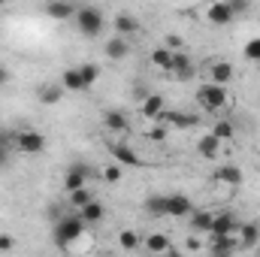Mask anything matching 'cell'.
Segmentation results:
<instances>
[{
  "label": "cell",
  "mask_w": 260,
  "mask_h": 257,
  "mask_svg": "<svg viewBox=\"0 0 260 257\" xmlns=\"http://www.w3.org/2000/svg\"><path fill=\"white\" fill-rule=\"evenodd\" d=\"M76 27H79V34L88 37V40L100 37L103 27H106L103 9H100V6H79V9H76Z\"/></svg>",
  "instance_id": "obj_1"
},
{
  "label": "cell",
  "mask_w": 260,
  "mask_h": 257,
  "mask_svg": "<svg viewBox=\"0 0 260 257\" xmlns=\"http://www.w3.org/2000/svg\"><path fill=\"white\" fill-rule=\"evenodd\" d=\"M197 100H200V106H203V109H209V112H221V109H227V103H230V94H227V88L206 82V85H200V91H197Z\"/></svg>",
  "instance_id": "obj_2"
},
{
  "label": "cell",
  "mask_w": 260,
  "mask_h": 257,
  "mask_svg": "<svg viewBox=\"0 0 260 257\" xmlns=\"http://www.w3.org/2000/svg\"><path fill=\"white\" fill-rule=\"evenodd\" d=\"M82 233H85V221H82L79 215H67V218H61V221L55 224V242H58V245L76 242Z\"/></svg>",
  "instance_id": "obj_3"
},
{
  "label": "cell",
  "mask_w": 260,
  "mask_h": 257,
  "mask_svg": "<svg viewBox=\"0 0 260 257\" xmlns=\"http://www.w3.org/2000/svg\"><path fill=\"white\" fill-rule=\"evenodd\" d=\"M46 148V136L40 133V130H18L15 133V151H21V154H40Z\"/></svg>",
  "instance_id": "obj_4"
},
{
  "label": "cell",
  "mask_w": 260,
  "mask_h": 257,
  "mask_svg": "<svg viewBox=\"0 0 260 257\" xmlns=\"http://www.w3.org/2000/svg\"><path fill=\"white\" fill-rule=\"evenodd\" d=\"M194 215V206L185 194H164V218H188Z\"/></svg>",
  "instance_id": "obj_5"
},
{
  "label": "cell",
  "mask_w": 260,
  "mask_h": 257,
  "mask_svg": "<svg viewBox=\"0 0 260 257\" xmlns=\"http://www.w3.org/2000/svg\"><path fill=\"white\" fill-rule=\"evenodd\" d=\"M236 15H233V9H230V3L227 0H218V3H209L206 6V21L209 24H230Z\"/></svg>",
  "instance_id": "obj_6"
},
{
  "label": "cell",
  "mask_w": 260,
  "mask_h": 257,
  "mask_svg": "<svg viewBox=\"0 0 260 257\" xmlns=\"http://www.w3.org/2000/svg\"><path fill=\"white\" fill-rule=\"evenodd\" d=\"M61 88L64 91H88L91 85H88V79H85V73H82V67H67L64 76H61Z\"/></svg>",
  "instance_id": "obj_7"
},
{
  "label": "cell",
  "mask_w": 260,
  "mask_h": 257,
  "mask_svg": "<svg viewBox=\"0 0 260 257\" xmlns=\"http://www.w3.org/2000/svg\"><path fill=\"white\" fill-rule=\"evenodd\" d=\"M112 157H115V164L124 170V167H130V170H136V167H142V157L130 148V145H124V142H115L112 145Z\"/></svg>",
  "instance_id": "obj_8"
},
{
  "label": "cell",
  "mask_w": 260,
  "mask_h": 257,
  "mask_svg": "<svg viewBox=\"0 0 260 257\" xmlns=\"http://www.w3.org/2000/svg\"><path fill=\"white\" fill-rule=\"evenodd\" d=\"M236 230H239L236 215H230V212H218L215 221H212V233H209V236H233Z\"/></svg>",
  "instance_id": "obj_9"
},
{
  "label": "cell",
  "mask_w": 260,
  "mask_h": 257,
  "mask_svg": "<svg viewBox=\"0 0 260 257\" xmlns=\"http://www.w3.org/2000/svg\"><path fill=\"white\" fill-rule=\"evenodd\" d=\"M197 121V115H191V112H164L154 124H167V127H179V130H188V127H194Z\"/></svg>",
  "instance_id": "obj_10"
},
{
  "label": "cell",
  "mask_w": 260,
  "mask_h": 257,
  "mask_svg": "<svg viewBox=\"0 0 260 257\" xmlns=\"http://www.w3.org/2000/svg\"><path fill=\"white\" fill-rule=\"evenodd\" d=\"M170 76H176L179 82H188L194 76V61L185 55V52H173V67H170Z\"/></svg>",
  "instance_id": "obj_11"
},
{
  "label": "cell",
  "mask_w": 260,
  "mask_h": 257,
  "mask_svg": "<svg viewBox=\"0 0 260 257\" xmlns=\"http://www.w3.org/2000/svg\"><path fill=\"white\" fill-rule=\"evenodd\" d=\"M85 185H88V167H85V164H73V167L67 170L64 188L73 194V191H82Z\"/></svg>",
  "instance_id": "obj_12"
},
{
  "label": "cell",
  "mask_w": 260,
  "mask_h": 257,
  "mask_svg": "<svg viewBox=\"0 0 260 257\" xmlns=\"http://www.w3.org/2000/svg\"><path fill=\"white\" fill-rule=\"evenodd\" d=\"M139 112H142V118H148V121H157L167 109H164V97L160 94H145L142 97V106H139Z\"/></svg>",
  "instance_id": "obj_13"
},
{
  "label": "cell",
  "mask_w": 260,
  "mask_h": 257,
  "mask_svg": "<svg viewBox=\"0 0 260 257\" xmlns=\"http://www.w3.org/2000/svg\"><path fill=\"white\" fill-rule=\"evenodd\" d=\"M215 182L236 188V185H242V170H239L236 164H224V167H218V170H215Z\"/></svg>",
  "instance_id": "obj_14"
},
{
  "label": "cell",
  "mask_w": 260,
  "mask_h": 257,
  "mask_svg": "<svg viewBox=\"0 0 260 257\" xmlns=\"http://www.w3.org/2000/svg\"><path fill=\"white\" fill-rule=\"evenodd\" d=\"M236 245H239V242H236L233 236H212L209 251H212V257H233Z\"/></svg>",
  "instance_id": "obj_15"
},
{
  "label": "cell",
  "mask_w": 260,
  "mask_h": 257,
  "mask_svg": "<svg viewBox=\"0 0 260 257\" xmlns=\"http://www.w3.org/2000/svg\"><path fill=\"white\" fill-rule=\"evenodd\" d=\"M130 55V40L127 37H112V40H106V58H112V61H121V58H127Z\"/></svg>",
  "instance_id": "obj_16"
},
{
  "label": "cell",
  "mask_w": 260,
  "mask_h": 257,
  "mask_svg": "<svg viewBox=\"0 0 260 257\" xmlns=\"http://www.w3.org/2000/svg\"><path fill=\"white\" fill-rule=\"evenodd\" d=\"M76 215L85 221V227H88V224H100V221L106 218V206H103V203H97V200H91V203H88L85 209H79Z\"/></svg>",
  "instance_id": "obj_17"
},
{
  "label": "cell",
  "mask_w": 260,
  "mask_h": 257,
  "mask_svg": "<svg viewBox=\"0 0 260 257\" xmlns=\"http://www.w3.org/2000/svg\"><path fill=\"white\" fill-rule=\"evenodd\" d=\"M230 79H233V67L227 64V61H218V64L209 67V82H212V85L227 88V85H230Z\"/></svg>",
  "instance_id": "obj_18"
},
{
  "label": "cell",
  "mask_w": 260,
  "mask_h": 257,
  "mask_svg": "<svg viewBox=\"0 0 260 257\" xmlns=\"http://www.w3.org/2000/svg\"><path fill=\"white\" fill-rule=\"evenodd\" d=\"M197 151H200L206 160H215V157L221 154V142H218L212 133H206V136H200V142H197Z\"/></svg>",
  "instance_id": "obj_19"
},
{
  "label": "cell",
  "mask_w": 260,
  "mask_h": 257,
  "mask_svg": "<svg viewBox=\"0 0 260 257\" xmlns=\"http://www.w3.org/2000/svg\"><path fill=\"white\" fill-rule=\"evenodd\" d=\"M112 27L118 30V37H130V34H136V30H139V21H136V15H130V12H118Z\"/></svg>",
  "instance_id": "obj_20"
},
{
  "label": "cell",
  "mask_w": 260,
  "mask_h": 257,
  "mask_svg": "<svg viewBox=\"0 0 260 257\" xmlns=\"http://www.w3.org/2000/svg\"><path fill=\"white\" fill-rule=\"evenodd\" d=\"M212 221H215V212H206V209H200L194 212V218H191V230L194 233H212Z\"/></svg>",
  "instance_id": "obj_21"
},
{
  "label": "cell",
  "mask_w": 260,
  "mask_h": 257,
  "mask_svg": "<svg viewBox=\"0 0 260 257\" xmlns=\"http://www.w3.org/2000/svg\"><path fill=\"white\" fill-rule=\"evenodd\" d=\"M76 9H79V6H73V3H49V6H46L49 18H55V21H67V18H76Z\"/></svg>",
  "instance_id": "obj_22"
},
{
  "label": "cell",
  "mask_w": 260,
  "mask_h": 257,
  "mask_svg": "<svg viewBox=\"0 0 260 257\" xmlns=\"http://www.w3.org/2000/svg\"><path fill=\"white\" fill-rule=\"evenodd\" d=\"M260 242V227L257 224H242L239 227V245L242 248H254Z\"/></svg>",
  "instance_id": "obj_23"
},
{
  "label": "cell",
  "mask_w": 260,
  "mask_h": 257,
  "mask_svg": "<svg viewBox=\"0 0 260 257\" xmlns=\"http://www.w3.org/2000/svg\"><path fill=\"white\" fill-rule=\"evenodd\" d=\"M64 97V88L58 85V82H46L43 88H40V100L46 103V106H52V103H58Z\"/></svg>",
  "instance_id": "obj_24"
},
{
  "label": "cell",
  "mask_w": 260,
  "mask_h": 257,
  "mask_svg": "<svg viewBox=\"0 0 260 257\" xmlns=\"http://www.w3.org/2000/svg\"><path fill=\"white\" fill-rule=\"evenodd\" d=\"M142 242H145V248H148L151 254H164V251H170V236H164V233H151V236H145Z\"/></svg>",
  "instance_id": "obj_25"
},
{
  "label": "cell",
  "mask_w": 260,
  "mask_h": 257,
  "mask_svg": "<svg viewBox=\"0 0 260 257\" xmlns=\"http://www.w3.org/2000/svg\"><path fill=\"white\" fill-rule=\"evenodd\" d=\"M12 151H15V133L0 130V167H6V164H9Z\"/></svg>",
  "instance_id": "obj_26"
},
{
  "label": "cell",
  "mask_w": 260,
  "mask_h": 257,
  "mask_svg": "<svg viewBox=\"0 0 260 257\" xmlns=\"http://www.w3.org/2000/svg\"><path fill=\"white\" fill-rule=\"evenodd\" d=\"M103 124H106V130H127V118H124V112H118V109H106L103 112Z\"/></svg>",
  "instance_id": "obj_27"
},
{
  "label": "cell",
  "mask_w": 260,
  "mask_h": 257,
  "mask_svg": "<svg viewBox=\"0 0 260 257\" xmlns=\"http://www.w3.org/2000/svg\"><path fill=\"white\" fill-rule=\"evenodd\" d=\"M151 64L157 67V70H164V73H170V67H173V49H167V46L154 49L151 52Z\"/></svg>",
  "instance_id": "obj_28"
},
{
  "label": "cell",
  "mask_w": 260,
  "mask_h": 257,
  "mask_svg": "<svg viewBox=\"0 0 260 257\" xmlns=\"http://www.w3.org/2000/svg\"><path fill=\"white\" fill-rule=\"evenodd\" d=\"M212 136L224 145V142H230L233 139V121H227V118H221V121H215V127H212Z\"/></svg>",
  "instance_id": "obj_29"
},
{
  "label": "cell",
  "mask_w": 260,
  "mask_h": 257,
  "mask_svg": "<svg viewBox=\"0 0 260 257\" xmlns=\"http://www.w3.org/2000/svg\"><path fill=\"white\" fill-rule=\"evenodd\" d=\"M118 245H121L124 251H133V248H139V245H142V239H139V233H136V230H121V233H118Z\"/></svg>",
  "instance_id": "obj_30"
},
{
  "label": "cell",
  "mask_w": 260,
  "mask_h": 257,
  "mask_svg": "<svg viewBox=\"0 0 260 257\" xmlns=\"http://www.w3.org/2000/svg\"><path fill=\"white\" fill-rule=\"evenodd\" d=\"M91 200H94V197H91V191H88V188H82V191H73V194H70V203L76 206V212H79V209H85Z\"/></svg>",
  "instance_id": "obj_31"
},
{
  "label": "cell",
  "mask_w": 260,
  "mask_h": 257,
  "mask_svg": "<svg viewBox=\"0 0 260 257\" xmlns=\"http://www.w3.org/2000/svg\"><path fill=\"white\" fill-rule=\"evenodd\" d=\"M245 58H248V61H260V37H254V40L245 43Z\"/></svg>",
  "instance_id": "obj_32"
},
{
  "label": "cell",
  "mask_w": 260,
  "mask_h": 257,
  "mask_svg": "<svg viewBox=\"0 0 260 257\" xmlns=\"http://www.w3.org/2000/svg\"><path fill=\"white\" fill-rule=\"evenodd\" d=\"M103 176H106V182H112V185H115V182H121V176H124V170H121L118 164H109V167L103 170Z\"/></svg>",
  "instance_id": "obj_33"
},
{
  "label": "cell",
  "mask_w": 260,
  "mask_h": 257,
  "mask_svg": "<svg viewBox=\"0 0 260 257\" xmlns=\"http://www.w3.org/2000/svg\"><path fill=\"white\" fill-rule=\"evenodd\" d=\"M15 248V236L12 233H0V251H12Z\"/></svg>",
  "instance_id": "obj_34"
},
{
  "label": "cell",
  "mask_w": 260,
  "mask_h": 257,
  "mask_svg": "<svg viewBox=\"0 0 260 257\" xmlns=\"http://www.w3.org/2000/svg\"><path fill=\"white\" fill-rule=\"evenodd\" d=\"M6 82H9V70L0 64V85H6Z\"/></svg>",
  "instance_id": "obj_35"
},
{
  "label": "cell",
  "mask_w": 260,
  "mask_h": 257,
  "mask_svg": "<svg viewBox=\"0 0 260 257\" xmlns=\"http://www.w3.org/2000/svg\"><path fill=\"white\" fill-rule=\"evenodd\" d=\"M148 136H151V139H164V130H160V127H151V130H148Z\"/></svg>",
  "instance_id": "obj_36"
},
{
  "label": "cell",
  "mask_w": 260,
  "mask_h": 257,
  "mask_svg": "<svg viewBox=\"0 0 260 257\" xmlns=\"http://www.w3.org/2000/svg\"><path fill=\"white\" fill-rule=\"evenodd\" d=\"M200 245H203V242H200V239H197V236H191V239H188V248H191V251H197V248H200Z\"/></svg>",
  "instance_id": "obj_37"
},
{
  "label": "cell",
  "mask_w": 260,
  "mask_h": 257,
  "mask_svg": "<svg viewBox=\"0 0 260 257\" xmlns=\"http://www.w3.org/2000/svg\"><path fill=\"white\" fill-rule=\"evenodd\" d=\"M170 257H185V254H179V251H170Z\"/></svg>",
  "instance_id": "obj_38"
}]
</instances>
